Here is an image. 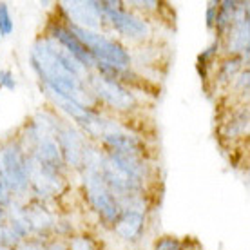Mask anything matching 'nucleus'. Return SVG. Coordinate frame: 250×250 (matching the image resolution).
Masks as SVG:
<instances>
[{"label": "nucleus", "mask_w": 250, "mask_h": 250, "mask_svg": "<svg viewBox=\"0 0 250 250\" xmlns=\"http://www.w3.org/2000/svg\"><path fill=\"white\" fill-rule=\"evenodd\" d=\"M0 176L6 182L13 200H22L29 194L27 154L20 147L19 140L0 145Z\"/></svg>", "instance_id": "nucleus-1"}, {"label": "nucleus", "mask_w": 250, "mask_h": 250, "mask_svg": "<svg viewBox=\"0 0 250 250\" xmlns=\"http://www.w3.org/2000/svg\"><path fill=\"white\" fill-rule=\"evenodd\" d=\"M67 27L75 33L76 38L80 40L82 44L91 51V55L96 58L98 63H107V65H113V67L118 69H131V53H129V49L125 45L120 44L118 40L107 37L104 33L82 29V27H76L73 24H67Z\"/></svg>", "instance_id": "nucleus-2"}, {"label": "nucleus", "mask_w": 250, "mask_h": 250, "mask_svg": "<svg viewBox=\"0 0 250 250\" xmlns=\"http://www.w3.org/2000/svg\"><path fill=\"white\" fill-rule=\"evenodd\" d=\"M85 85L98 105H105L116 113H132L138 109L136 94L132 93L131 87H125L120 82L105 78L98 73H89Z\"/></svg>", "instance_id": "nucleus-3"}, {"label": "nucleus", "mask_w": 250, "mask_h": 250, "mask_svg": "<svg viewBox=\"0 0 250 250\" xmlns=\"http://www.w3.org/2000/svg\"><path fill=\"white\" fill-rule=\"evenodd\" d=\"M100 7L104 24L114 29L120 37L129 38L132 42H142L150 35L149 22L142 15H136L134 11L124 7L122 2L105 0V2H100Z\"/></svg>", "instance_id": "nucleus-4"}, {"label": "nucleus", "mask_w": 250, "mask_h": 250, "mask_svg": "<svg viewBox=\"0 0 250 250\" xmlns=\"http://www.w3.org/2000/svg\"><path fill=\"white\" fill-rule=\"evenodd\" d=\"M27 174H29V194H33L37 201L47 203L58 198L65 188L63 174L40 165L29 154H27Z\"/></svg>", "instance_id": "nucleus-5"}, {"label": "nucleus", "mask_w": 250, "mask_h": 250, "mask_svg": "<svg viewBox=\"0 0 250 250\" xmlns=\"http://www.w3.org/2000/svg\"><path fill=\"white\" fill-rule=\"evenodd\" d=\"M55 138H57L60 150H62L63 163L69 169L80 170L83 165V156L87 150L89 140L83 132L73 125L67 120H60L57 131H55Z\"/></svg>", "instance_id": "nucleus-6"}, {"label": "nucleus", "mask_w": 250, "mask_h": 250, "mask_svg": "<svg viewBox=\"0 0 250 250\" xmlns=\"http://www.w3.org/2000/svg\"><path fill=\"white\" fill-rule=\"evenodd\" d=\"M225 55H250V4L238 2L234 20L225 35L219 38Z\"/></svg>", "instance_id": "nucleus-7"}, {"label": "nucleus", "mask_w": 250, "mask_h": 250, "mask_svg": "<svg viewBox=\"0 0 250 250\" xmlns=\"http://www.w3.org/2000/svg\"><path fill=\"white\" fill-rule=\"evenodd\" d=\"M60 9L65 15L67 24H73L82 29L102 33L104 19H102L100 2L96 0H65L60 2Z\"/></svg>", "instance_id": "nucleus-8"}, {"label": "nucleus", "mask_w": 250, "mask_h": 250, "mask_svg": "<svg viewBox=\"0 0 250 250\" xmlns=\"http://www.w3.org/2000/svg\"><path fill=\"white\" fill-rule=\"evenodd\" d=\"M47 37H51L60 47L67 51L71 57H75L78 62L87 69L89 73H94V69L98 65L96 58L91 55V51L82 44L76 38V35L67 27L65 22H51L49 29H47Z\"/></svg>", "instance_id": "nucleus-9"}, {"label": "nucleus", "mask_w": 250, "mask_h": 250, "mask_svg": "<svg viewBox=\"0 0 250 250\" xmlns=\"http://www.w3.org/2000/svg\"><path fill=\"white\" fill-rule=\"evenodd\" d=\"M100 144L105 147V150H113L120 154H131V156L147 158V144L142 136L127 131L124 125H120L113 131L105 132L100 138Z\"/></svg>", "instance_id": "nucleus-10"}, {"label": "nucleus", "mask_w": 250, "mask_h": 250, "mask_svg": "<svg viewBox=\"0 0 250 250\" xmlns=\"http://www.w3.org/2000/svg\"><path fill=\"white\" fill-rule=\"evenodd\" d=\"M38 131H40V129H38ZM27 154H29L33 160H37L40 165L47 167V169L57 170L60 174H65V172H67V167H65V163H63L60 145H58L55 134H51V132L40 131L37 144L33 145V149L29 150Z\"/></svg>", "instance_id": "nucleus-11"}, {"label": "nucleus", "mask_w": 250, "mask_h": 250, "mask_svg": "<svg viewBox=\"0 0 250 250\" xmlns=\"http://www.w3.org/2000/svg\"><path fill=\"white\" fill-rule=\"evenodd\" d=\"M22 207H24V214L25 218H27L33 238L47 239V236H49L51 232H55V225H57L55 212L49 210L45 207V203L37 200L29 201V203H25Z\"/></svg>", "instance_id": "nucleus-12"}, {"label": "nucleus", "mask_w": 250, "mask_h": 250, "mask_svg": "<svg viewBox=\"0 0 250 250\" xmlns=\"http://www.w3.org/2000/svg\"><path fill=\"white\" fill-rule=\"evenodd\" d=\"M145 223H147L145 214L136 212V210H122L118 219L114 221L113 232L116 234V238H120L125 243H136L144 236Z\"/></svg>", "instance_id": "nucleus-13"}, {"label": "nucleus", "mask_w": 250, "mask_h": 250, "mask_svg": "<svg viewBox=\"0 0 250 250\" xmlns=\"http://www.w3.org/2000/svg\"><path fill=\"white\" fill-rule=\"evenodd\" d=\"M219 134L223 140L230 142V144L247 140V136H249V107L239 105V109L230 113V116L221 124Z\"/></svg>", "instance_id": "nucleus-14"}, {"label": "nucleus", "mask_w": 250, "mask_h": 250, "mask_svg": "<svg viewBox=\"0 0 250 250\" xmlns=\"http://www.w3.org/2000/svg\"><path fill=\"white\" fill-rule=\"evenodd\" d=\"M249 57L250 55H229V57L225 55L218 62L216 76H214V85H219V87L230 85L234 78L245 67H249Z\"/></svg>", "instance_id": "nucleus-15"}, {"label": "nucleus", "mask_w": 250, "mask_h": 250, "mask_svg": "<svg viewBox=\"0 0 250 250\" xmlns=\"http://www.w3.org/2000/svg\"><path fill=\"white\" fill-rule=\"evenodd\" d=\"M107 156L111 158L120 169H124L127 174L134 176L136 180L144 182L147 185V182L150 180V165L147 162V158H140V156H131V154H120V152H113V150H104Z\"/></svg>", "instance_id": "nucleus-16"}, {"label": "nucleus", "mask_w": 250, "mask_h": 250, "mask_svg": "<svg viewBox=\"0 0 250 250\" xmlns=\"http://www.w3.org/2000/svg\"><path fill=\"white\" fill-rule=\"evenodd\" d=\"M236 7H238V2H236V0H223V2H219L218 17H216V24H214V31L218 33V38L223 37L225 31L229 29V25L232 24Z\"/></svg>", "instance_id": "nucleus-17"}, {"label": "nucleus", "mask_w": 250, "mask_h": 250, "mask_svg": "<svg viewBox=\"0 0 250 250\" xmlns=\"http://www.w3.org/2000/svg\"><path fill=\"white\" fill-rule=\"evenodd\" d=\"M65 245L67 250H96V243L87 234H73L65 239Z\"/></svg>", "instance_id": "nucleus-18"}, {"label": "nucleus", "mask_w": 250, "mask_h": 250, "mask_svg": "<svg viewBox=\"0 0 250 250\" xmlns=\"http://www.w3.org/2000/svg\"><path fill=\"white\" fill-rule=\"evenodd\" d=\"M232 89L236 91V94H239L241 96V102L247 100L249 98V87H250V71L249 67H245L241 73H239L236 78H234V82L230 83Z\"/></svg>", "instance_id": "nucleus-19"}, {"label": "nucleus", "mask_w": 250, "mask_h": 250, "mask_svg": "<svg viewBox=\"0 0 250 250\" xmlns=\"http://www.w3.org/2000/svg\"><path fill=\"white\" fill-rule=\"evenodd\" d=\"M15 31L13 15L6 2H0V37H9Z\"/></svg>", "instance_id": "nucleus-20"}, {"label": "nucleus", "mask_w": 250, "mask_h": 250, "mask_svg": "<svg viewBox=\"0 0 250 250\" xmlns=\"http://www.w3.org/2000/svg\"><path fill=\"white\" fill-rule=\"evenodd\" d=\"M183 241L172 236H163V238L156 239L152 245V250H182Z\"/></svg>", "instance_id": "nucleus-21"}, {"label": "nucleus", "mask_w": 250, "mask_h": 250, "mask_svg": "<svg viewBox=\"0 0 250 250\" xmlns=\"http://www.w3.org/2000/svg\"><path fill=\"white\" fill-rule=\"evenodd\" d=\"M0 89H6V91L17 89V80L11 69H0Z\"/></svg>", "instance_id": "nucleus-22"}, {"label": "nucleus", "mask_w": 250, "mask_h": 250, "mask_svg": "<svg viewBox=\"0 0 250 250\" xmlns=\"http://www.w3.org/2000/svg\"><path fill=\"white\" fill-rule=\"evenodd\" d=\"M218 6H219V2H208V6H207V9H205V25H207V29H214L216 17H218Z\"/></svg>", "instance_id": "nucleus-23"}, {"label": "nucleus", "mask_w": 250, "mask_h": 250, "mask_svg": "<svg viewBox=\"0 0 250 250\" xmlns=\"http://www.w3.org/2000/svg\"><path fill=\"white\" fill-rule=\"evenodd\" d=\"M160 7V2L147 0V2H131V11H156Z\"/></svg>", "instance_id": "nucleus-24"}, {"label": "nucleus", "mask_w": 250, "mask_h": 250, "mask_svg": "<svg viewBox=\"0 0 250 250\" xmlns=\"http://www.w3.org/2000/svg\"><path fill=\"white\" fill-rule=\"evenodd\" d=\"M11 201H13V198H11V194H9V190H7L6 182H4V180H2V176H0V205L6 208Z\"/></svg>", "instance_id": "nucleus-25"}, {"label": "nucleus", "mask_w": 250, "mask_h": 250, "mask_svg": "<svg viewBox=\"0 0 250 250\" xmlns=\"http://www.w3.org/2000/svg\"><path fill=\"white\" fill-rule=\"evenodd\" d=\"M182 250H196V249H192V247H188V245H187V243H183Z\"/></svg>", "instance_id": "nucleus-26"}, {"label": "nucleus", "mask_w": 250, "mask_h": 250, "mask_svg": "<svg viewBox=\"0 0 250 250\" xmlns=\"http://www.w3.org/2000/svg\"><path fill=\"white\" fill-rule=\"evenodd\" d=\"M0 38H2V37H0Z\"/></svg>", "instance_id": "nucleus-27"}, {"label": "nucleus", "mask_w": 250, "mask_h": 250, "mask_svg": "<svg viewBox=\"0 0 250 250\" xmlns=\"http://www.w3.org/2000/svg\"><path fill=\"white\" fill-rule=\"evenodd\" d=\"M42 250H44V249H42Z\"/></svg>", "instance_id": "nucleus-28"}]
</instances>
